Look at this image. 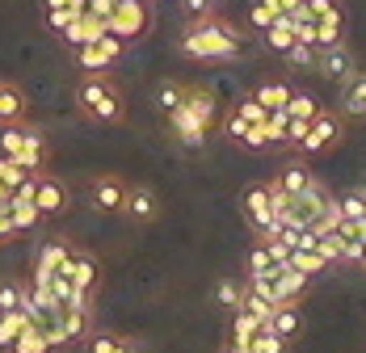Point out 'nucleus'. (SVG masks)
<instances>
[{"mask_svg": "<svg viewBox=\"0 0 366 353\" xmlns=\"http://www.w3.org/2000/svg\"><path fill=\"white\" fill-rule=\"evenodd\" d=\"M9 219H13L17 236H26V232H34L42 223V211L34 207V198H9Z\"/></svg>", "mask_w": 366, "mask_h": 353, "instance_id": "5701e85b", "label": "nucleus"}, {"mask_svg": "<svg viewBox=\"0 0 366 353\" xmlns=\"http://www.w3.org/2000/svg\"><path fill=\"white\" fill-rule=\"evenodd\" d=\"M80 345H84L89 353H131V349H139V341L118 337V332H89Z\"/></svg>", "mask_w": 366, "mask_h": 353, "instance_id": "4be33fe9", "label": "nucleus"}, {"mask_svg": "<svg viewBox=\"0 0 366 353\" xmlns=\"http://www.w3.org/2000/svg\"><path fill=\"white\" fill-rule=\"evenodd\" d=\"M9 240H17V227L9 219V207H0V244H9Z\"/></svg>", "mask_w": 366, "mask_h": 353, "instance_id": "de8ad7c7", "label": "nucleus"}, {"mask_svg": "<svg viewBox=\"0 0 366 353\" xmlns=\"http://www.w3.org/2000/svg\"><path fill=\"white\" fill-rule=\"evenodd\" d=\"M337 211H341V219H362L366 214V194L362 189H354V194L337 198Z\"/></svg>", "mask_w": 366, "mask_h": 353, "instance_id": "4c0bfd02", "label": "nucleus"}, {"mask_svg": "<svg viewBox=\"0 0 366 353\" xmlns=\"http://www.w3.org/2000/svg\"><path fill=\"white\" fill-rule=\"evenodd\" d=\"M240 147H249V151H265V147H269V131H265V122H253V126L240 135Z\"/></svg>", "mask_w": 366, "mask_h": 353, "instance_id": "79ce46f5", "label": "nucleus"}, {"mask_svg": "<svg viewBox=\"0 0 366 353\" xmlns=\"http://www.w3.org/2000/svg\"><path fill=\"white\" fill-rule=\"evenodd\" d=\"M265 131H269V147L274 143H291V118H287V109H269Z\"/></svg>", "mask_w": 366, "mask_h": 353, "instance_id": "c9c22d12", "label": "nucleus"}, {"mask_svg": "<svg viewBox=\"0 0 366 353\" xmlns=\"http://www.w3.org/2000/svg\"><path fill=\"white\" fill-rule=\"evenodd\" d=\"M182 106L189 109V118L194 122H202L207 131H215V122H219V109H215V93L211 89H198V84H185V97Z\"/></svg>", "mask_w": 366, "mask_h": 353, "instance_id": "dca6fc26", "label": "nucleus"}, {"mask_svg": "<svg viewBox=\"0 0 366 353\" xmlns=\"http://www.w3.org/2000/svg\"><path fill=\"white\" fill-rule=\"evenodd\" d=\"M76 109H80V118H89L97 126H114L127 114V97L110 80V71H80V80H76Z\"/></svg>", "mask_w": 366, "mask_h": 353, "instance_id": "f03ea898", "label": "nucleus"}, {"mask_svg": "<svg viewBox=\"0 0 366 353\" xmlns=\"http://www.w3.org/2000/svg\"><path fill=\"white\" fill-rule=\"evenodd\" d=\"M182 97H185V84H173V80H164V84L156 89V106L164 109V114L173 106H182Z\"/></svg>", "mask_w": 366, "mask_h": 353, "instance_id": "ea45409f", "label": "nucleus"}, {"mask_svg": "<svg viewBox=\"0 0 366 353\" xmlns=\"http://www.w3.org/2000/svg\"><path fill=\"white\" fill-rule=\"evenodd\" d=\"M287 345H291V337H282V332H274V328L265 324V328H257L253 337H249L244 353H282Z\"/></svg>", "mask_w": 366, "mask_h": 353, "instance_id": "393cba45", "label": "nucleus"}, {"mask_svg": "<svg viewBox=\"0 0 366 353\" xmlns=\"http://www.w3.org/2000/svg\"><path fill=\"white\" fill-rule=\"evenodd\" d=\"M89 194H93V207L97 211H122V198H127V181L122 176H114V173H102V176H93V185H89Z\"/></svg>", "mask_w": 366, "mask_h": 353, "instance_id": "2eb2a0df", "label": "nucleus"}, {"mask_svg": "<svg viewBox=\"0 0 366 353\" xmlns=\"http://www.w3.org/2000/svg\"><path fill=\"white\" fill-rule=\"evenodd\" d=\"M341 261H345V265H362V240L341 236Z\"/></svg>", "mask_w": 366, "mask_h": 353, "instance_id": "a18cd8bd", "label": "nucleus"}, {"mask_svg": "<svg viewBox=\"0 0 366 353\" xmlns=\"http://www.w3.org/2000/svg\"><path fill=\"white\" fill-rule=\"evenodd\" d=\"M278 265H287V261H274L269 244H265V240H257L253 252H249V274H274Z\"/></svg>", "mask_w": 366, "mask_h": 353, "instance_id": "f704fd0d", "label": "nucleus"}, {"mask_svg": "<svg viewBox=\"0 0 366 353\" xmlns=\"http://www.w3.org/2000/svg\"><path fill=\"white\" fill-rule=\"evenodd\" d=\"M232 316V328H227V349H236V353H244V345H249V337H253L257 328H265L261 319L253 316V312H244V307H236V312H227Z\"/></svg>", "mask_w": 366, "mask_h": 353, "instance_id": "aec40b11", "label": "nucleus"}, {"mask_svg": "<svg viewBox=\"0 0 366 353\" xmlns=\"http://www.w3.org/2000/svg\"><path fill=\"white\" fill-rule=\"evenodd\" d=\"M299 9H303V0H278V13H287V17L299 13Z\"/></svg>", "mask_w": 366, "mask_h": 353, "instance_id": "8fccbe9b", "label": "nucleus"}, {"mask_svg": "<svg viewBox=\"0 0 366 353\" xmlns=\"http://www.w3.org/2000/svg\"><path fill=\"white\" fill-rule=\"evenodd\" d=\"M122 214H127L131 223H152V219L160 214V198H156V189H147V185H127Z\"/></svg>", "mask_w": 366, "mask_h": 353, "instance_id": "4468645a", "label": "nucleus"}, {"mask_svg": "<svg viewBox=\"0 0 366 353\" xmlns=\"http://www.w3.org/2000/svg\"><path fill=\"white\" fill-rule=\"evenodd\" d=\"M21 176H26V169H21V164H17L13 156H0V181H4L9 189H13V185H17Z\"/></svg>", "mask_w": 366, "mask_h": 353, "instance_id": "c03bdc74", "label": "nucleus"}, {"mask_svg": "<svg viewBox=\"0 0 366 353\" xmlns=\"http://www.w3.org/2000/svg\"><path fill=\"white\" fill-rule=\"evenodd\" d=\"M274 17H278L274 9H265V4H257V0H253V9H249V21H253V30H265Z\"/></svg>", "mask_w": 366, "mask_h": 353, "instance_id": "49530a36", "label": "nucleus"}, {"mask_svg": "<svg viewBox=\"0 0 366 353\" xmlns=\"http://www.w3.org/2000/svg\"><path fill=\"white\" fill-rule=\"evenodd\" d=\"M26 173H42L46 169V160H51V147H46V135L38 131V126H26V135H21V147H17V156H13Z\"/></svg>", "mask_w": 366, "mask_h": 353, "instance_id": "f8f14e48", "label": "nucleus"}, {"mask_svg": "<svg viewBox=\"0 0 366 353\" xmlns=\"http://www.w3.org/2000/svg\"><path fill=\"white\" fill-rule=\"evenodd\" d=\"M185 9H189V13H211L215 0H185Z\"/></svg>", "mask_w": 366, "mask_h": 353, "instance_id": "09e8293b", "label": "nucleus"}, {"mask_svg": "<svg viewBox=\"0 0 366 353\" xmlns=\"http://www.w3.org/2000/svg\"><path fill=\"white\" fill-rule=\"evenodd\" d=\"M164 118H169V131H173V139L182 143V147H207L211 131H207L202 122H194L185 106H173L169 114H164Z\"/></svg>", "mask_w": 366, "mask_h": 353, "instance_id": "9d476101", "label": "nucleus"}, {"mask_svg": "<svg viewBox=\"0 0 366 353\" xmlns=\"http://www.w3.org/2000/svg\"><path fill=\"white\" fill-rule=\"evenodd\" d=\"M26 93L17 89V84H9V80H0V126L4 122H26Z\"/></svg>", "mask_w": 366, "mask_h": 353, "instance_id": "412c9836", "label": "nucleus"}, {"mask_svg": "<svg viewBox=\"0 0 366 353\" xmlns=\"http://www.w3.org/2000/svg\"><path fill=\"white\" fill-rule=\"evenodd\" d=\"M122 51H127V42L106 30L102 38H93V42H84V46H76V68H80V71H106V68H114V64L122 59Z\"/></svg>", "mask_w": 366, "mask_h": 353, "instance_id": "423d86ee", "label": "nucleus"}, {"mask_svg": "<svg viewBox=\"0 0 366 353\" xmlns=\"http://www.w3.org/2000/svg\"><path fill=\"white\" fill-rule=\"evenodd\" d=\"M299 324H303L299 303H278V307H274V316H269V328H274V332H282V337H295V332H299Z\"/></svg>", "mask_w": 366, "mask_h": 353, "instance_id": "7c9ffc66", "label": "nucleus"}, {"mask_svg": "<svg viewBox=\"0 0 366 353\" xmlns=\"http://www.w3.org/2000/svg\"><path fill=\"white\" fill-rule=\"evenodd\" d=\"M102 34H106V17H102V13H89V9H84V13H76L72 21L59 30V38H64L72 51H76V46H84V42H93V38H102Z\"/></svg>", "mask_w": 366, "mask_h": 353, "instance_id": "ddd939ff", "label": "nucleus"}, {"mask_svg": "<svg viewBox=\"0 0 366 353\" xmlns=\"http://www.w3.org/2000/svg\"><path fill=\"white\" fill-rule=\"evenodd\" d=\"M261 34H265V42H269V46L282 55V51L295 42V26H291V17H287V13H278V17H274V21H269Z\"/></svg>", "mask_w": 366, "mask_h": 353, "instance_id": "cd10ccee", "label": "nucleus"}, {"mask_svg": "<svg viewBox=\"0 0 366 353\" xmlns=\"http://www.w3.org/2000/svg\"><path fill=\"white\" fill-rule=\"evenodd\" d=\"M362 194H366V181H362Z\"/></svg>", "mask_w": 366, "mask_h": 353, "instance_id": "5fc2aeb1", "label": "nucleus"}, {"mask_svg": "<svg viewBox=\"0 0 366 353\" xmlns=\"http://www.w3.org/2000/svg\"><path fill=\"white\" fill-rule=\"evenodd\" d=\"M282 109H287V118H295V122H312L325 106H320L312 93H295V89H291V97H287V106H282Z\"/></svg>", "mask_w": 366, "mask_h": 353, "instance_id": "c85d7f7f", "label": "nucleus"}, {"mask_svg": "<svg viewBox=\"0 0 366 353\" xmlns=\"http://www.w3.org/2000/svg\"><path fill=\"white\" fill-rule=\"evenodd\" d=\"M106 30L118 34L122 42H135L152 30V0H118L106 13Z\"/></svg>", "mask_w": 366, "mask_h": 353, "instance_id": "7ed1b4c3", "label": "nucleus"}, {"mask_svg": "<svg viewBox=\"0 0 366 353\" xmlns=\"http://www.w3.org/2000/svg\"><path fill=\"white\" fill-rule=\"evenodd\" d=\"M307 181H312V173H307V169H303V164H287V169H282V173L274 176V185H278V189H282V194H299V189H303V185H307Z\"/></svg>", "mask_w": 366, "mask_h": 353, "instance_id": "473e14b6", "label": "nucleus"}, {"mask_svg": "<svg viewBox=\"0 0 366 353\" xmlns=\"http://www.w3.org/2000/svg\"><path fill=\"white\" fill-rule=\"evenodd\" d=\"M9 349H13V353H46L51 345H46V332H42L34 319H30V324L13 337V345H9Z\"/></svg>", "mask_w": 366, "mask_h": 353, "instance_id": "bb28decb", "label": "nucleus"}, {"mask_svg": "<svg viewBox=\"0 0 366 353\" xmlns=\"http://www.w3.org/2000/svg\"><path fill=\"white\" fill-rule=\"evenodd\" d=\"M59 4H68V0H42V9H59Z\"/></svg>", "mask_w": 366, "mask_h": 353, "instance_id": "603ef678", "label": "nucleus"}, {"mask_svg": "<svg viewBox=\"0 0 366 353\" xmlns=\"http://www.w3.org/2000/svg\"><path fill=\"white\" fill-rule=\"evenodd\" d=\"M34 207L42 211V219H51V214H64L68 211V185L59 181L55 173H38V181H34Z\"/></svg>", "mask_w": 366, "mask_h": 353, "instance_id": "6e6552de", "label": "nucleus"}, {"mask_svg": "<svg viewBox=\"0 0 366 353\" xmlns=\"http://www.w3.org/2000/svg\"><path fill=\"white\" fill-rule=\"evenodd\" d=\"M68 257H72V244H68V240H46V244H38L34 274H55V269H64Z\"/></svg>", "mask_w": 366, "mask_h": 353, "instance_id": "6ab92c4d", "label": "nucleus"}, {"mask_svg": "<svg viewBox=\"0 0 366 353\" xmlns=\"http://www.w3.org/2000/svg\"><path fill=\"white\" fill-rule=\"evenodd\" d=\"M26 324H30V312H26V307H9V312H0V349H9L13 337H17Z\"/></svg>", "mask_w": 366, "mask_h": 353, "instance_id": "c756f323", "label": "nucleus"}, {"mask_svg": "<svg viewBox=\"0 0 366 353\" xmlns=\"http://www.w3.org/2000/svg\"><path fill=\"white\" fill-rule=\"evenodd\" d=\"M362 265H366V244H362Z\"/></svg>", "mask_w": 366, "mask_h": 353, "instance_id": "864d4df0", "label": "nucleus"}, {"mask_svg": "<svg viewBox=\"0 0 366 353\" xmlns=\"http://www.w3.org/2000/svg\"><path fill=\"white\" fill-rule=\"evenodd\" d=\"M282 55H287V64H291L295 71L316 68V46H312V42H299V38H295V42L287 46V51H282Z\"/></svg>", "mask_w": 366, "mask_h": 353, "instance_id": "72a5a7b5", "label": "nucleus"}, {"mask_svg": "<svg viewBox=\"0 0 366 353\" xmlns=\"http://www.w3.org/2000/svg\"><path fill=\"white\" fill-rule=\"evenodd\" d=\"M240 214L249 219V227H253L257 236H278V232H282V219L274 214L269 185H265V181H257V185H249V189L240 194Z\"/></svg>", "mask_w": 366, "mask_h": 353, "instance_id": "20e7f679", "label": "nucleus"}, {"mask_svg": "<svg viewBox=\"0 0 366 353\" xmlns=\"http://www.w3.org/2000/svg\"><path fill=\"white\" fill-rule=\"evenodd\" d=\"M0 207H9V185L0 181Z\"/></svg>", "mask_w": 366, "mask_h": 353, "instance_id": "3c124183", "label": "nucleus"}, {"mask_svg": "<svg viewBox=\"0 0 366 353\" xmlns=\"http://www.w3.org/2000/svg\"><path fill=\"white\" fill-rule=\"evenodd\" d=\"M64 274H68V278H72V286H76V299H72V303H93V294H97V286H102V265H97V257H93V252H80V248H72V257H68Z\"/></svg>", "mask_w": 366, "mask_h": 353, "instance_id": "0eeeda50", "label": "nucleus"}, {"mask_svg": "<svg viewBox=\"0 0 366 353\" xmlns=\"http://www.w3.org/2000/svg\"><path fill=\"white\" fill-rule=\"evenodd\" d=\"M59 332L64 345H80L93 332V303H59Z\"/></svg>", "mask_w": 366, "mask_h": 353, "instance_id": "1a4fd4ad", "label": "nucleus"}, {"mask_svg": "<svg viewBox=\"0 0 366 353\" xmlns=\"http://www.w3.org/2000/svg\"><path fill=\"white\" fill-rule=\"evenodd\" d=\"M287 265H291V269H299V274H307V278H316V274L332 269V265L320 257V252H316V248H291V252H287Z\"/></svg>", "mask_w": 366, "mask_h": 353, "instance_id": "b1692460", "label": "nucleus"}, {"mask_svg": "<svg viewBox=\"0 0 366 353\" xmlns=\"http://www.w3.org/2000/svg\"><path fill=\"white\" fill-rule=\"evenodd\" d=\"M249 126H253V122H244V118H240L236 109H227V118H223V135H227L232 143H240V135H244Z\"/></svg>", "mask_w": 366, "mask_h": 353, "instance_id": "37998d69", "label": "nucleus"}, {"mask_svg": "<svg viewBox=\"0 0 366 353\" xmlns=\"http://www.w3.org/2000/svg\"><path fill=\"white\" fill-rule=\"evenodd\" d=\"M341 118L337 114H329V109H320L312 122H307V131L295 139V151L299 156H320V151H329L332 143H341Z\"/></svg>", "mask_w": 366, "mask_h": 353, "instance_id": "39448f33", "label": "nucleus"}, {"mask_svg": "<svg viewBox=\"0 0 366 353\" xmlns=\"http://www.w3.org/2000/svg\"><path fill=\"white\" fill-rule=\"evenodd\" d=\"M236 114H240V118H244V122H265V118H269V109L261 106V101H257L253 93H249V97H240V101H236Z\"/></svg>", "mask_w": 366, "mask_h": 353, "instance_id": "a19ab883", "label": "nucleus"}, {"mask_svg": "<svg viewBox=\"0 0 366 353\" xmlns=\"http://www.w3.org/2000/svg\"><path fill=\"white\" fill-rule=\"evenodd\" d=\"M177 51L194 64H227L240 55V30L215 13H194V21L177 38Z\"/></svg>", "mask_w": 366, "mask_h": 353, "instance_id": "f257e3e1", "label": "nucleus"}, {"mask_svg": "<svg viewBox=\"0 0 366 353\" xmlns=\"http://www.w3.org/2000/svg\"><path fill=\"white\" fill-rule=\"evenodd\" d=\"M307 13H312L316 21H341V26H345V9H341V0H307Z\"/></svg>", "mask_w": 366, "mask_h": 353, "instance_id": "e433bc0d", "label": "nucleus"}, {"mask_svg": "<svg viewBox=\"0 0 366 353\" xmlns=\"http://www.w3.org/2000/svg\"><path fill=\"white\" fill-rule=\"evenodd\" d=\"M307 274H299V269H291V265H278L274 269V294H278V303H299V294L307 290Z\"/></svg>", "mask_w": 366, "mask_h": 353, "instance_id": "a211bd4d", "label": "nucleus"}, {"mask_svg": "<svg viewBox=\"0 0 366 353\" xmlns=\"http://www.w3.org/2000/svg\"><path fill=\"white\" fill-rule=\"evenodd\" d=\"M21 299H26V286L17 282V278H4V282H0V312L21 307Z\"/></svg>", "mask_w": 366, "mask_h": 353, "instance_id": "58836bf2", "label": "nucleus"}, {"mask_svg": "<svg viewBox=\"0 0 366 353\" xmlns=\"http://www.w3.org/2000/svg\"><path fill=\"white\" fill-rule=\"evenodd\" d=\"M341 114L350 122H366V71L362 68L341 84Z\"/></svg>", "mask_w": 366, "mask_h": 353, "instance_id": "f3484780", "label": "nucleus"}, {"mask_svg": "<svg viewBox=\"0 0 366 353\" xmlns=\"http://www.w3.org/2000/svg\"><path fill=\"white\" fill-rule=\"evenodd\" d=\"M244 299V278H219L215 282V307L219 312H236Z\"/></svg>", "mask_w": 366, "mask_h": 353, "instance_id": "a878e982", "label": "nucleus"}, {"mask_svg": "<svg viewBox=\"0 0 366 353\" xmlns=\"http://www.w3.org/2000/svg\"><path fill=\"white\" fill-rule=\"evenodd\" d=\"M316 68L329 76L332 84H345L354 71H358V64H354V55H350V46L345 42H337V46H325L320 55H316Z\"/></svg>", "mask_w": 366, "mask_h": 353, "instance_id": "9b49d317", "label": "nucleus"}, {"mask_svg": "<svg viewBox=\"0 0 366 353\" xmlns=\"http://www.w3.org/2000/svg\"><path fill=\"white\" fill-rule=\"evenodd\" d=\"M253 97L265 109H282L287 106V97H291V84H287V80H265V84H257Z\"/></svg>", "mask_w": 366, "mask_h": 353, "instance_id": "2f4dec72", "label": "nucleus"}]
</instances>
